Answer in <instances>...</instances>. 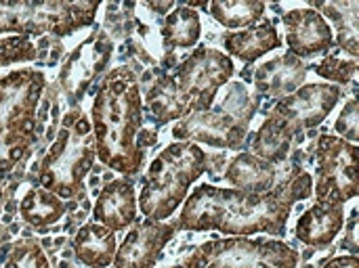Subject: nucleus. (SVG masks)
Here are the masks:
<instances>
[{
    "instance_id": "obj_1",
    "label": "nucleus",
    "mask_w": 359,
    "mask_h": 268,
    "mask_svg": "<svg viewBox=\"0 0 359 268\" xmlns=\"http://www.w3.org/2000/svg\"><path fill=\"white\" fill-rule=\"evenodd\" d=\"M313 193V178L305 170H297L267 193H246L215 185H198L183 202L177 231L206 233L217 231L227 237L273 235L286 233V223L297 202Z\"/></svg>"
},
{
    "instance_id": "obj_2",
    "label": "nucleus",
    "mask_w": 359,
    "mask_h": 268,
    "mask_svg": "<svg viewBox=\"0 0 359 268\" xmlns=\"http://www.w3.org/2000/svg\"><path fill=\"white\" fill-rule=\"evenodd\" d=\"M143 126V97L135 73L128 67L111 69L95 94L90 128L97 160L124 176H135L145 162V147L139 139Z\"/></svg>"
},
{
    "instance_id": "obj_3",
    "label": "nucleus",
    "mask_w": 359,
    "mask_h": 268,
    "mask_svg": "<svg viewBox=\"0 0 359 268\" xmlns=\"http://www.w3.org/2000/svg\"><path fill=\"white\" fill-rule=\"evenodd\" d=\"M233 76V61L223 50L198 46L175 71L160 76L143 103L158 124L179 122L187 115L212 109L217 92Z\"/></svg>"
},
{
    "instance_id": "obj_4",
    "label": "nucleus",
    "mask_w": 359,
    "mask_h": 268,
    "mask_svg": "<svg viewBox=\"0 0 359 268\" xmlns=\"http://www.w3.org/2000/svg\"><path fill=\"white\" fill-rule=\"evenodd\" d=\"M206 151L187 141L168 145L151 162L137 208L149 220L164 223L187 199L191 185L206 172Z\"/></svg>"
},
{
    "instance_id": "obj_5",
    "label": "nucleus",
    "mask_w": 359,
    "mask_h": 268,
    "mask_svg": "<svg viewBox=\"0 0 359 268\" xmlns=\"http://www.w3.org/2000/svg\"><path fill=\"white\" fill-rule=\"evenodd\" d=\"M95 157L97 153L90 120L80 109H72L40 162L38 183L57 197L69 199L78 193L82 181L93 170Z\"/></svg>"
},
{
    "instance_id": "obj_6",
    "label": "nucleus",
    "mask_w": 359,
    "mask_h": 268,
    "mask_svg": "<svg viewBox=\"0 0 359 268\" xmlns=\"http://www.w3.org/2000/svg\"><path fill=\"white\" fill-rule=\"evenodd\" d=\"M99 2L65 0H0V34L69 36L95 21Z\"/></svg>"
},
{
    "instance_id": "obj_7",
    "label": "nucleus",
    "mask_w": 359,
    "mask_h": 268,
    "mask_svg": "<svg viewBox=\"0 0 359 268\" xmlns=\"http://www.w3.org/2000/svg\"><path fill=\"white\" fill-rule=\"evenodd\" d=\"M299 252L280 239L223 237L198 246L177 268H297Z\"/></svg>"
},
{
    "instance_id": "obj_8",
    "label": "nucleus",
    "mask_w": 359,
    "mask_h": 268,
    "mask_svg": "<svg viewBox=\"0 0 359 268\" xmlns=\"http://www.w3.org/2000/svg\"><path fill=\"white\" fill-rule=\"evenodd\" d=\"M44 73L19 67L0 76V134L36 141V111L44 92Z\"/></svg>"
},
{
    "instance_id": "obj_9",
    "label": "nucleus",
    "mask_w": 359,
    "mask_h": 268,
    "mask_svg": "<svg viewBox=\"0 0 359 268\" xmlns=\"http://www.w3.org/2000/svg\"><path fill=\"white\" fill-rule=\"evenodd\" d=\"M316 204H343L358 197V145L322 134L316 149Z\"/></svg>"
},
{
    "instance_id": "obj_10",
    "label": "nucleus",
    "mask_w": 359,
    "mask_h": 268,
    "mask_svg": "<svg viewBox=\"0 0 359 268\" xmlns=\"http://www.w3.org/2000/svg\"><path fill=\"white\" fill-rule=\"evenodd\" d=\"M250 115H242V111H225V105L221 109H208L202 113L187 115L179 120L172 128V136L177 141L187 143H204L219 149H240L246 130H248Z\"/></svg>"
},
{
    "instance_id": "obj_11",
    "label": "nucleus",
    "mask_w": 359,
    "mask_h": 268,
    "mask_svg": "<svg viewBox=\"0 0 359 268\" xmlns=\"http://www.w3.org/2000/svg\"><path fill=\"white\" fill-rule=\"evenodd\" d=\"M341 94L343 88L337 84H303L292 94L280 99L269 115L303 134L305 130L320 126L330 115L341 101Z\"/></svg>"
},
{
    "instance_id": "obj_12",
    "label": "nucleus",
    "mask_w": 359,
    "mask_h": 268,
    "mask_svg": "<svg viewBox=\"0 0 359 268\" xmlns=\"http://www.w3.org/2000/svg\"><path fill=\"white\" fill-rule=\"evenodd\" d=\"M114 44L103 34L97 31L76 46L61 69V88L72 103H80L88 88L107 71Z\"/></svg>"
},
{
    "instance_id": "obj_13",
    "label": "nucleus",
    "mask_w": 359,
    "mask_h": 268,
    "mask_svg": "<svg viewBox=\"0 0 359 268\" xmlns=\"http://www.w3.org/2000/svg\"><path fill=\"white\" fill-rule=\"evenodd\" d=\"M175 223L141 220L135 223L114 256V268H156L168 241L175 237Z\"/></svg>"
},
{
    "instance_id": "obj_14",
    "label": "nucleus",
    "mask_w": 359,
    "mask_h": 268,
    "mask_svg": "<svg viewBox=\"0 0 359 268\" xmlns=\"http://www.w3.org/2000/svg\"><path fill=\"white\" fill-rule=\"evenodd\" d=\"M288 52L297 59L328 52L334 46V31L330 23L316 8H292L284 15Z\"/></svg>"
},
{
    "instance_id": "obj_15",
    "label": "nucleus",
    "mask_w": 359,
    "mask_h": 268,
    "mask_svg": "<svg viewBox=\"0 0 359 268\" xmlns=\"http://www.w3.org/2000/svg\"><path fill=\"white\" fill-rule=\"evenodd\" d=\"M137 195L130 178H116L103 187L93 208V223L111 233L130 229L137 223Z\"/></svg>"
},
{
    "instance_id": "obj_16",
    "label": "nucleus",
    "mask_w": 359,
    "mask_h": 268,
    "mask_svg": "<svg viewBox=\"0 0 359 268\" xmlns=\"http://www.w3.org/2000/svg\"><path fill=\"white\" fill-rule=\"evenodd\" d=\"M345 229L343 204H313L301 214L294 227V235L309 248L330 246Z\"/></svg>"
},
{
    "instance_id": "obj_17",
    "label": "nucleus",
    "mask_w": 359,
    "mask_h": 268,
    "mask_svg": "<svg viewBox=\"0 0 359 268\" xmlns=\"http://www.w3.org/2000/svg\"><path fill=\"white\" fill-rule=\"evenodd\" d=\"M305 78H307V65L301 59H297L292 52H286L259 65L255 86L261 94L284 99L292 94L297 88H301Z\"/></svg>"
},
{
    "instance_id": "obj_18",
    "label": "nucleus",
    "mask_w": 359,
    "mask_h": 268,
    "mask_svg": "<svg viewBox=\"0 0 359 268\" xmlns=\"http://www.w3.org/2000/svg\"><path fill=\"white\" fill-rule=\"evenodd\" d=\"M223 46L227 50V57L231 55L244 63H255L259 57L278 50L282 46V38L271 19H261L250 27L225 34Z\"/></svg>"
},
{
    "instance_id": "obj_19",
    "label": "nucleus",
    "mask_w": 359,
    "mask_h": 268,
    "mask_svg": "<svg viewBox=\"0 0 359 268\" xmlns=\"http://www.w3.org/2000/svg\"><path fill=\"white\" fill-rule=\"evenodd\" d=\"M225 181L238 191L246 193H267L276 189L278 166L263 162L255 153H240L227 168Z\"/></svg>"
},
{
    "instance_id": "obj_20",
    "label": "nucleus",
    "mask_w": 359,
    "mask_h": 268,
    "mask_svg": "<svg viewBox=\"0 0 359 268\" xmlns=\"http://www.w3.org/2000/svg\"><path fill=\"white\" fill-rule=\"evenodd\" d=\"M72 246L76 258L88 268H109L118 250L116 235L97 223L82 225L74 235Z\"/></svg>"
},
{
    "instance_id": "obj_21",
    "label": "nucleus",
    "mask_w": 359,
    "mask_h": 268,
    "mask_svg": "<svg viewBox=\"0 0 359 268\" xmlns=\"http://www.w3.org/2000/svg\"><path fill=\"white\" fill-rule=\"evenodd\" d=\"M303 139L301 132L288 128L286 124H282L276 118H267L263 122V126L259 128L257 136H255V145H252V153L257 157H261L267 164L280 166L282 162L288 160L292 145L299 143Z\"/></svg>"
},
{
    "instance_id": "obj_22",
    "label": "nucleus",
    "mask_w": 359,
    "mask_h": 268,
    "mask_svg": "<svg viewBox=\"0 0 359 268\" xmlns=\"http://www.w3.org/2000/svg\"><path fill=\"white\" fill-rule=\"evenodd\" d=\"M65 210V202L42 187H32L19 204L21 218L36 229H44L59 223Z\"/></svg>"
},
{
    "instance_id": "obj_23",
    "label": "nucleus",
    "mask_w": 359,
    "mask_h": 268,
    "mask_svg": "<svg viewBox=\"0 0 359 268\" xmlns=\"http://www.w3.org/2000/svg\"><path fill=\"white\" fill-rule=\"evenodd\" d=\"M202 34L200 15L187 6L179 4L170 10L162 25V40L166 48H194Z\"/></svg>"
},
{
    "instance_id": "obj_24",
    "label": "nucleus",
    "mask_w": 359,
    "mask_h": 268,
    "mask_svg": "<svg viewBox=\"0 0 359 268\" xmlns=\"http://www.w3.org/2000/svg\"><path fill=\"white\" fill-rule=\"evenodd\" d=\"M322 17H330L337 25V44L347 50L353 59L359 55V2L358 0H334L320 4Z\"/></svg>"
},
{
    "instance_id": "obj_25",
    "label": "nucleus",
    "mask_w": 359,
    "mask_h": 268,
    "mask_svg": "<svg viewBox=\"0 0 359 268\" xmlns=\"http://www.w3.org/2000/svg\"><path fill=\"white\" fill-rule=\"evenodd\" d=\"M210 17L227 29H244L263 19L265 2L261 0H215L206 4Z\"/></svg>"
},
{
    "instance_id": "obj_26",
    "label": "nucleus",
    "mask_w": 359,
    "mask_h": 268,
    "mask_svg": "<svg viewBox=\"0 0 359 268\" xmlns=\"http://www.w3.org/2000/svg\"><path fill=\"white\" fill-rule=\"evenodd\" d=\"M318 73L320 78L328 80V82H337V86H345V84H353L355 82V71H358V59L349 57H337V55H328L318 63H311L307 67V71Z\"/></svg>"
},
{
    "instance_id": "obj_27",
    "label": "nucleus",
    "mask_w": 359,
    "mask_h": 268,
    "mask_svg": "<svg viewBox=\"0 0 359 268\" xmlns=\"http://www.w3.org/2000/svg\"><path fill=\"white\" fill-rule=\"evenodd\" d=\"M4 268H50L48 258L38 239H19L8 248Z\"/></svg>"
},
{
    "instance_id": "obj_28",
    "label": "nucleus",
    "mask_w": 359,
    "mask_h": 268,
    "mask_svg": "<svg viewBox=\"0 0 359 268\" xmlns=\"http://www.w3.org/2000/svg\"><path fill=\"white\" fill-rule=\"evenodd\" d=\"M38 57V48L27 36H6L0 38V67L13 63H27Z\"/></svg>"
},
{
    "instance_id": "obj_29",
    "label": "nucleus",
    "mask_w": 359,
    "mask_h": 268,
    "mask_svg": "<svg viewBox=\"0 0 359 268\" xmlns=\"http://www.w3.org/2000/svg\"><path fill=\"white\" fill-rule=\"evenodd\" d=\"M34 141L17 139V136H2L0 134V174L11 172L19 162L25 160Z\"/></svg>"
},
{
    "instance_id": "obj_30",
    "label": "nucleus",
    "mask_w": 359,
    "mask_h": 268,
    "mask_svg": "<svg viewBox=\"0 0 359 268\" xmlns=\"http://www.w3.org/2000/svg\"><path fill=\"white\" fill-rule=\"evenodd\" d=\"M337 132L339 139L355 145L359 141V101L358 99H349L337 120Z\"/></svg>"
},
{
    "instance_id": "obj_31",
    "label": "nucleus",
    "mask_w": 359,
    "mask_h": 268,
    "mask_svg": "<svg viewBox=\"0 0 359 268\" xmlns=\"http://www.w3.org/2000/svg\"><path fill=\"white\" fill-rule=\"evenodd\" d=\"M343 250H349L351 256H358V210L351 212V218H349V225H347V235L343 239Z\"/></svg>"
},
{
    "instance_id": "obj_32",
    "label": "nucleus",
    "mask_w": 359,
    "mask_h": 268,
    "mask_svg": "<svg viewBox=\"0 0 359 268\" xmlns=\"http://www.w3.org/2000/svg\"><path fill=\"white\" fill-rule=\"evenodd\" d=\"M324 268H359V260L358 256H337L332 258L330 262H326Z\"/></svg>"
}]
</instances>
